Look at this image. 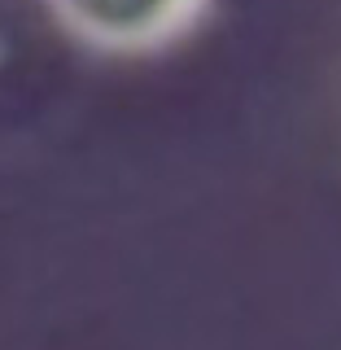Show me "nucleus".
<instances>
[{"label": "nucleus", "mask_w": 341, "mask_h": 350, "mask_svg": "<svg viewBox=\"0 0 341 350\" xmlns=\"http://www.w3.org/2000/svg\"><path fill=\"white\" fill-rule=\"evenodd\" d=\"M66 31L109 53H149L180 40L206 0H49Z\"/></svg>", "instance_id": "nucleus-1"}]
</instances>
